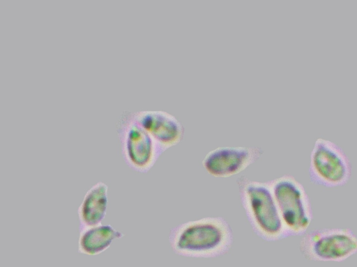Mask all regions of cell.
I'll use <instances>...</instances> for the list:
<instances>
[{
  "label": "cell",
  "instance_id": "52a82bcc",
  "mask_svg": "<svg viewBox=\"0 0 357 267\" xmlns=\"http://www.w3.org/2000/svg\"><path fill=\"white\" fill-rule=\"evenodd\" d=\"M263 154L259 146H220L208 152L202 163L209 175L229 178L242 172Z\"/></svg>",
  "mask_w": 357,
  "mask_h": 267
},
{
  "label": "cell",
  "instance_id": "8992f818",
  "mask_svg": "<svg viewBox=\"0 0 357 267\" xmlns=\"http://www.w3.org/2000/svg\"><path fill=\"white\" fill-rule=\"evenodd\" d=\"M308 171L311 182L335 188L348 182L351 175V165L338 145L328 139L318 138L310 153Z\"/></svg>",
  "mask_w": 357,
  "mask_h": 267
},
{
  "label": "cell",
  "instance_id": "6da1fadb",
  "mask_svg": "<svg viewBox=\"0 0 357 267\" xmlns=\"http://www.w3.org/2000/svg\"><path fill=\"white\" fill-rule=\"evenodd\" d=\"M168 240L172 251L190 258H216L231 248L234 234L229 222L221 216H207L173 227Z\"/></svg>",
  "mask_w": 357,
  "mask_h": 267
},
{
  "label": "cell",
  "instance_id": "30bf717a",
  "mask_svg": "<svg viewBox=\"0 0 357 267\" xmlns=\"http://www.w3.org/2000/svg\"><path fill=\"white\" fill-rule=\"evenodd\" d=\"M78 252L88 256H96L108 249L113 241L124 234L111 225L100 224L79 229Z\"/></svg>",
  "mask_w": 357,
  "mask_h": 267
},
{
  "label": "cell",
  "instance_id": "5b68a950",
  "mask_svg": "<svg viewBox=\"0 0 357 267\" xmlns=\"http://www.w3.org/2000/svg\"><path fill=\"white\" fill-rule=\"evenodd\" d=\"M299 249L307 260L341 262L357 253V236L349 228H324L306 232Z\"/></svg>",
  "mask_w": 357,
  "mask_h": 267
},
{
  "label": "cell",
  "instance_id": "7a4b0ae2",
  "mask_svg": "<svg viewBox=\"0 0 357 267\" xmlns=\"http://www.w3.org/2000/svg\"><path fill=\"white\" fill-rule=\"evenodd\" d=\"M236 184L242 207L255 234L266 241L287 238L268 181L252 180L243 175Z\"/></svg>",
  "mask_w": 357,
  "mask_h": 267
},
{
  "label": "cell",
  "instance_id": "ba28073f",
  "mask_svg": "<svg viewBox=\"0 0 357 267\" xmlns=\"http://www.w3.org/2000/svg\"><path fill=\"white\" fill-rule=\"evenodd\" d=\"M135 121L165 151L183 138L185 128L173 114L162 110L131 111Z\"/></svg>",
  "mask_w": 357,
  "mask_h": 267
},
{
  "label": "cell",
  "instance_id": "3957f363",
  "mask_svg": "<svg viewBox=\"0 0 357 267\" xmlns=\"http://www.w3.org/2000/svg\"><path fill=\"white\" fill-rule=\"evenodd\" d=\"M268 182L287 236H303L313 218L310 199L303 186L290 175Z\"/></svg>",
  "mask_w": 357,
  "mask_h": 267
},
{
  "label": "cell",
  "instance_id": "9c48e42d",
  "mask_svg": "<svg viewBox=\"0 0 357 267\" xmlns=\"http://www.w3.org/2000/svg\"><path fill=\"white\" fill-rule=\"evenodd\" d=\"M108 206V186L99 181L86 193L77 209L79 229L101 224Z\"/></svg>",
  "mask_w": 357,
  "mask_h": 267
},
{
  "label": "cell",
  "instance_id": "277c9868",
  "mask_svg": "<svg viewBox=\"0 0 357 267\" xmlns=\"http://www.w3.org/2000/svg\"><path fill=\"white\" fill-rule=\"evenodd\" d=\"M116 131L125 163L137 172H149L165 152L135 121L131 111L122 113L117 122Z\"/></svg>",
  "mask_w": 357,
  "mask_h": 267
}]
</instances>
